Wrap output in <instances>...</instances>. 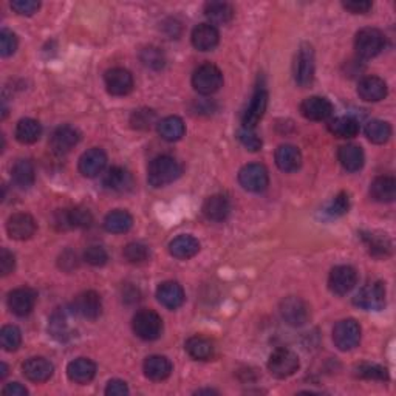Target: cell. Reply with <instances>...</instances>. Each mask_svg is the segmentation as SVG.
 I'll use <instances>...</instances> for the list:
<instances>
[{"label":"cell","instance_id":"1","mask_svg":"<svg viewBox=\"0 0 396 396\" xmlns=\"http://www.w3.org/2000/svg\"><path fill=\"white\" fill-rule=\"evenodd\" d=\"M182 175V166L175 158L169 155H159L154 158L148 169V182L154 187L171 184Z\"/></svg>","mask_w":396,"mask_h":396},{"label":"cell","instance_id":"2","mask_svg":"<svg viewBox=\"0 0 396 396\" xmlns=\"http://www.w3.org/2000/svg\"><path fill=\"white\" fill-rule=\"evenodd\" d=\"M192 86L200 95H212L223 86V74L217 65L203 64L193 72Z\"/></svg>","mask_w":396,"mask_h":396},{"label":"cell","instance_id":"3","mask_svg":"<svg viewBox=\"0 0 396 396\" xmlns=\"http://www.w3.org/2000/svg\"><path fill=\"white\" fill-rule=\"evenodd\" d=\"M386 38L377 29H363L354 39V48L363 59H372L384 50Z\"/></svg>","mask_w":396,"mask_h":396},{"label":"cell","instance_id":"4","mask_svg":"<svg viewBox=\"0 0 396 396\" xmlns=\"http://www.w3.org/2000/svg\"><path fill=\"white\" fill-rule=\"evenodd\" d=\"M132 326H134V331L138 338H141L143 340H155L163 333V319L155 311L143 310L136 312Z\"/></svg>","mask_w":396,"mask_h":396},{"label":"cell","instance_id":"5","mask_svg":"<svg viewBox=\"0 0 396 396\" xmlns=\"http://www.w3.org/2000/svg\"><path fill=\"white\" fill-rule=\"evenodd\" d=\"M268 370L279 379L293 377L299 370V358L294 351L288 349H277L271 353L268 361Z\"/></svg>","mask_w":396,"mask_h":396},{"label":"cell","instance_id":"6","mask_svg":"<svg viewBox=\"0 0 396 396\" xmlns=\"http://www.w3.org/2000/svg\"><path fill=\"white\" fill-rule=\"evenodd\" d=\"M333 342L340 351H350L361 342V325L354 319L339 321L333 328Z\"/></svg>","mask_w":396,"mask_h":396},{"label":"cell","instance_id":"7","mask_svg":"<svg viewBox=\"0 0 396 396\" xmlns=\"http://www.w3.org/2000/svg\"><path fill=\"white\" fill-rule=\"evenodd\" d=\"M239 183L249 192H263L269 184L268 171L265 166L257 163L243 166L239 172Z\"/></svg>","mask_w":396,"mask_h":396},{"label":"cell","instance_id":"8","mask_svg":"<svg viewBox=\"0 0 396 396\" xmlns=\"http://www.w3.org/2000/svg\"><path fill=\"white\" fill-rule=\"evenodd\" d=\"M294 79L301 87H308L315 79V52L310 44L299 48L294 64Z\"/></svg>","mask_w":396,"mask_h":396},{"label":"cell","instance_id":"9","mask_svg":"<svg viewBox=\"0 0 396 396\" xmlns=\"http://www.w3.org/2000/svg\"><path fill=\"white\" fill-rule=\"evenodd\" d=\"M354 303L367 311H379L386 305V285L382 282L368 283L354 297Z\"/></svg>","mask_w":396,"mask_h":396},{"label":"cell","instance_id":"10","mask_svg":"<svg viewBox=\"0 0 396 396\" xmlns=\"http://www.w3.org/2000/svg\"><path fill=\"white\" fill-rule=\"evenodd\" d=\"M280 316L291 326H302L308 322L310 308L301 297H287L280 303Z\"/></svg>","mask_w":396,"mask_h":396},{"label":"cell","instance_id":"11","mask_svg":"<svg viewBox=\"0 0 396 396\" xmlns=\"http://www.w3.org/2000/svg\"><path fill=\"white\" fill-rule=\"evenodd\" d=\"M358 273L356 269L349 265H339L331 269L328 277V287L333 293L338 296H344L356 287Z\"/></svg>","mask_w":396,"mask_h":396},{"label":"cell","instance_id":"12","mask_svg":"<svg viewBox=\"0 0 396 396\" xmlns=\"http://www.w3.org/2000/svg\"><path fill=\"white\" fill-rule=\"evenodd\" d=\"M107 92L113 96H126L134 90V76L126 68L116 67L104 76Z\"/></svg>","mask_w":396,"mask_h":396},{"label":"cell","instance_id":"13","mask_svg":"<svg viewBox=\"0 0 396 396\" xmlns=\"http://www.w3.org/2000/svg\"><path fill=\"white\" fill-rule=\"evenodd\" d=\"M36 299L38 296L34 290L29 287L16 288L8 294V308L11 310V312H15L16 316L25 317L33 311L34 305H36Z\"/></svg>","mask_w":396,"mask_h":396},{"label":"cell","instance_id":"14","mask_svg":"<svg viewBox=\"0 0 396 396\" xmlns=\"http://www.w3.org/2000/svg\"><path fill=\"white\" fill-rule=\"evenodd\" d=\"M38 225L30 214L19 212L11 215L6 223V231L8 235L15 240H29L31 239L34 232H36Z\"/></svg>","mask_w":396,"mask_h":396},{"label":"cell","instance_id":"15","mask_svg":"<svg viewBox=\"0 0 396 396\" xmlns=\"http://www.w3.org/2000/svg\"><path fill=\"white\" fill-rule=\"evenodd\" d=\"M81 140L79 130L73 126H61L53 132L50 138V148L54 154H67Z\"/></svg>","mask_w":396,"mask_h":396},{"label":"cell","instance_id":"16","mask_svg":"<svg viewBox=\"0 0 396 396\" xmlns=\"http://www.w3.org/2000/svg\"><path fill=\"white\" fill-rule=\"evenodd\" d=\"M267 106H268L267 90L257 88L254 96L251 98V102H249L248 109L245 110V113H243V127L254 129L257 124L260 122L263 115H265Z\"/></svg>","mask_w":396,"mask_h":396},{"label":"cell","instance_id":"17","mask_svg":"<svg viewBox=\"0 0 396 396\" xmlns=\"http://www.w3.org/2000/svg\"><path fill=\"white\" fill-rule=\"evenodd\" d=\"M301 113L310 121H325L333 115V106L322 96H310L301 104Z\"/></svg>","mask_w":396,"mask_h":396},{"label":"cell","instance_id":"18","mask_svg":"<svg viewBox=\"0 0 396 396\" xmlns=\"http://www.w3.org/2000/svg\"><path fill=\"white\" fill-rule=\"evenodd\" d=\"M56 223L61 229L68 228H90L93 223V215L87 207L76 206L73 209L59 211Z\"/></svg>","mask_w":396,"mask_h":396},{"label":"cell","instance_id":"19","mask_svg":"<svg viewBox=\"0 0 396 396\" xmlns=\"http://www.w3.org/2000/svg\"><path fill=\"white\" fill-rule=\"evenodd\" d=\"M74 311L86 319H98L102 312L101 296L96 291H84L74 299Z\"/></svg>","mask_w":396,"mask_h":396},{"label":"cell","instance_id":"20","mask_svg":"<svg viewBox=\"0 0 396 396\" xmlns=\"http://www.w3.org/2000/svg\"><path fill=\"white\" fill-rule=\"evenodd\" d=\"M107 164V155L106 152L98 148H93L82 154L79 158V172L84 177L93 178L104 171Z\"/></svg>","mask_w":396,"mask_h":396},{"label":"cell","instance_id":"21","mask_svg":"<svg viewBox=\"0 0 396 396\" xmlns=\"http://www.w3.org/2000/svg\"><path fill=\"white\" fill-rule=\"evenodd\" d=\"M359 98L365 102H378L387 96V84L378 76H367L358 86Z\"/></svg>","mask_w":396,"mask_h":396},{"label":"cell","instance_id":"22","mask_svg":"<svg viewBox=\"0 0 396 396\" xmlns=\"http://www.w3.org/2000/svg\"><path fill=\"white\" fill-rule=\"evenodd\" d=\"M158 302L169 310H177L184 303V290L177 282H164L157 290Z\"/></svg>","mask_w":396,"mask_h":396},{"label":"cell","instance_id":"23","mask_svg":"<svg viewBox=\"0 0 396 396\" xmlns=\"http://www.w3.org/2000/svg\"><path fill=\"white\" fill-rule=\"evenodd\" d=\"M220 34L211 24H200L192 31V45L198 52H211L219 45Z\"/></svg>","mask_w":396,"mask_h":396},{"label":"cell","instance_id":"24","mask_svg":"<svg viewBox=\"0 0 396 396\" xmlns=\"http://www.w3.org/2000/svg\"><path fill=\"white\" fill-rule=\"evenodd\" d=\"M67 374L76 384H88L96 377V364L87 358H78L68 364Z\"/></svg>","mask_w":396,"mask_h":396},{"label":"cell","instance_id":"25","mask_svg":"<svg viewBox=\"0 0 396 396\" xmlns=\"http://www.w3.org/2000/svg\"><path fill=\"white\" fill-rule=\"evenodd\" d=\"M22 370L25 378H29L30 381L45 382L53 377L54 367L50 361H47L45 358H30L24 363Z\"/></svg>","mask_w":396,"mask_h":396},{"label":"cell","instance_id":"26","mask_svg":"<svg viewBox=\"0 0 396 396\" xmlns=\"http://www.w3.org/2000/svg\"><path fill=\"white\" fill-rule=\"evenodd\" d=\"M276 164L283 172H296L302 164V154L296 145L283 144L276 150Z\"/></svg>","mask_w":396,"mask_h":396},{"label":"cell","instance_id":"27","mask_svg":"<svg viewBox=\"0 0 396 396\" xmlns=\"http://www.w3.org/2000/svg\"><path fill=\"white\" fill-rule=\"evenodd\" d=\"M370 196L379 203H392L396 197V180L390 175L374 178L370 184Z\"/></svg>","mask_w":396,"mask_h":396},{"label":"cell","instance_id":"28","mask_svg":"<svg viewBox=\"0 0 396 396\" xmlns=\"http://www.w3.org/2000/svg\"><path fill=\"white\" fill-rule=\"evenodd\" d=\"M338 159H339L340 166H342L345 171L358 172V171L363 169L365 157H364L363 149H361L359 145L345 144V145H342V148H339Z\"/></svg>","mask_w":396,"mask_h":396},{"label":"cell","instance_id":"29","mask_svg":"<svg viewBox=\"0 0 396 396\" xmlns=\"http://www.w3.org/2000/svg\"><path fill=\"white\" fill-rule=\"evenodd\" d=\"M200 251V241L192 235H178L169 243V253L180 260H187L197 255Z\"/></svg>","mask_w":396,"mask_h":396},{"label":"cell","instance_id":"30","mask_svg":"<svg viewBox=\"0 0 396 396\" xmlns=\"http://www.w3.org/2000/svg\"><path fill=\"white\" fill-rule=\"evenodd\" d=\"M172 363L166 356L154 354L144 361V374L150 381H164L171 377Z\"/></svg>","mask_w":396,"mask_h":396},{"label":"cell","instance_id":"31","mask_svg":"<svg viewBox=\"0 0 396 396\" xmlns=\"http://www.w3.org/2000/svg\"><path fill=\"white\" fill-rule=\"evenodd\" d=\"M231 212V203L225 196H212L203 203V214L207 220L223 221Z\"/></svg>","mask_w":396,"mask_h":396},{"label":"cell","instance_id":"32","mask_svg":"<svg viewBox=\"0 0 396 396\" xmlns=\"http://www.w3.org/2000/svg\"><path fill=\"white\" fill-rule=\"evenodd\" d=\"M104 186L113 192H126L130 191L132 186H134V178H132L130 172L126 169L112 168L104 175Z\"/></svg>","mask_w":396,"mask_h":396},{"label":"cell","instance_id":"33","mask_svg":"<svg viewBox=\"0 0 396 396\" xmlns=\"http://www.w3.org/2000/svg\"><path fill=\"white\" fill-rule=\"evenodd\" d=\"M13 182L20 189H30L36 180V172H34V166L30 159H19L16 164L13 166L11 171Z\"/></svg>","mask_w":396,"mask_h":396},{"label":"cell","instance_id":"34","mask_svg":"<svg viewBox=\"0 0 396 396\" xmlns=\"http://www.w3.org/2000/svg\"><path fill=\"white\" fill-rule=\"evenodd\" d=\"M186 132V126L182 118L168 116L158 122V134L164 141H178L182 140Z\"/></svg>","mask_w":396,"mask_h":396},{"label":"cell","instance_id":"35","mask_svg":"<svg viewBox=\"0 0 396 396\" xmlns=\"http://www.w3.org/2000/svg\"><path fill=\"white\" fill-rule=\"evenodd\" d=\"M205 16L211 25L229 24L234 17V8L228 2H207L205 5Z\"/></svg>","mask_w":396,"mask_h":396},{"label":"cell","instance_id":"36","mask_svg":"<svg viewBox=\"0 0 396 396\" xmlns=\"http://www.w3.org/2000/svg\"><path fill=\"white\" fill-rule=\"evenodd\" d=\"M134 226V217L122 209H116L107 214V217L104 219V228L107 232L112 234H124Z\"/></svg>","mask_w":396,"mask_h":396},{"label":"cell","instance_id":"37","mask_svg":"<svg viewBox=\"0 0 396 396\" xmlns=\"http://www.w3.org/2000/svg\"><path fill=\"white\" fill-rule=\"evenodd\" d=\"M184 349L191 358L197 361H207L212 358L214 345L205 336H192L186 340Z\"/></svg>","mask_w":396,"mask_h":396},{"label":"cell","instance_id":"38","mask_svg":"<svg viewBox=\"0 0 396 396\" xmlns=\"http://www.w3.org/2000/svg\"><path fill=\"white\" fill-rule=\"evenodd\" d=\"M328 130L338 138H354L359 134V124L351 116H339L328 122Z\"/></svg>","mask_w":396,"mask_h":396},{"label":"cell","instance_id":"39","mask_svg":"<svg viewBox=\"0 0 396 396\" xmlns=\"http://www.w3.org/2000/svg\"><path fill=\"white\" fill-rule=\"evenodd\" d=\"M40 134H42V127H40L39 121L33 120V118H24L17 122L16 127V138L19 143L22 144H33L36 143Z\"/></svg>","mask_w":396,"mask_h":396},{"label":"cell","instance_id":"40","mask_svg":"<svg viewBox=\"0 0 396 396\" xmlns=\"http://www.w3.org/2000/svg\"><path fill=\"white\" fill-rule=\"evenodd\" d=\"M365 135L374 144H384L392 136L390 124L381 120H373L367 124Z\"/></svg>","mask_w":396,"mask_h":396},{"label":"cell","instance_id":"41","mask_svg":"<svg viewBox=\"0 0 396 396\" xmlns=\"http://www.w3.org/2000/svg\"><path fill=\"white\" fill-rule=\"evenodd\" d=\"M48 330H50L53 338H56L59 340H65L68 336H70V328H68L65 311L58 310L53 312Z\"/></svg>","mask_w":396,"mask_h":396},{"label":"cell","instance_id":"42","mask_svg":"<svg viewBox=\"0 0 396 396\" xmlns=\"http://www.w3.org/2000/svg\"><path fill=\"white\" fill-rule=\"evenodd\" d=\"M0 342H2L3 350L16 351L22 344V333L15 325H5L0 331Z\"/></svg>","mask_w":396,"mask_h":396},{"label":"cell","instance_id":"43","mask_svg":"<svg viewBox=\"0 0 396 396\" xmlns=\"http://www.w3.org/2000/svg\"><path fill=\"white\" fill-rule=\"evenodd\" d=\"M356 374L359 378L364 379H373V381H387L388 372L386 367H381L378 364H361L356 367Z\"/></svg>","mask_w":396,"mask_h":396},{"label":"cell","instance_id":"44","mask_svg":"<svg viewBox=\"0 0 396 396\" xmlns=\"http://www.w3.org/2000/svg\"><path fill=\"white\" fill-rule=\"evenodd\" d=\"M124 257L130 263H143L149 259V248L143 243H129L124 248Z\"/></svg>","mask_w":396,"mask_h":396},{"label":"cell","instance_id":"45","mask_svg":"<svg viewBox=\"0 0 396 396\" xmlns=\"http://www.w3.org/2000/svg\"><path fill=\"white\" fill-rule=\"evenodd\" d=\"M350 209V197L347 192H339L338 196L331 200V203L326 207L331 217H342Z\"/></svg>","mask_w":396,"mask_h":396},{"label":"cell","instance_id":"46","mask_svg":"<svg viewBox=\"0 0 396 396\" xmlns=\"http://www.w3.org/2000/svg\"><path fill=\"white\" fill-rule=\"evenodd\" d=\"M154 122H155V113H154V110H149V109L135 110L134 115H132L130 118L132 127L138 129V130L149 129Z\"/></svg>","mask_w":396,"mask_h":396},{"label":"cell","instance_id":"47","mask_svg":"<svg viewBox=\"0 0 396 396\" xmlns=\"http://www.w3.org/2000/svg\"><path fill=\"white\" fill-rule=\"evenodd\" d=\"M141 61L144 62L145 67L154 68V70H159V68L164 67V54L155 47H149L143 50Z\"/></svg>","mask_w":396,"mask_h":396},{"label":"cell","instance_id":"48","mask_svg":"<svg viewBox=\"0 0 396 396\" xmlns=\"http://www.w3.org/2000/svg\"><path fill=\"white\" fill-rule=\"evenodd\" d=\"M237 138H239V141L243 145H245L248 150L257 152V150L262 149V140L259 138V135L255 134L254 129H246V127L239 129Z\"/></svg>","mask_w":396,"mask_h":396},{"label":"cell","instance_id":"49","mask_svg":"<svg viewBox=\"0 0 396 396\" xmlns=\"http://www.w3.org/2000/svg\"><path fill=\"white\" fill-rule=\"evenodd\" d=\"M17 50V38L16 34L10 30L0 31V54L3 58H8L15 54Z\"/></svg>","mask_w":396,"mask_h":396},{"label":"cell","instance_id":"50","mask_svg":"<svg viewBox=\"0 0 396 396\" xmlns=\"http://www.w3.org/2000/svg\"><path fill=\"white\" fill-rule=\"evenodd\" d=\"M84 259L87 263L93 267H104L109 260V255L102 246H90L87 248Z\"/></svg>","mask_w":396,"mask_h":396},{"label":"cell","instance_id":"51","mask_svg":"<svg viewBox=\"0 0 396 396\" xmlns=\"http://www.w3.org/2000/svg\"><path fill=\"white\" fill-rule=\"evenodd\" d=\"M11 8L20 16H33L40 8V3L36 0H15L11 2Z\"/></svg>","mask_w":396,"mask_h":396},{"label":"cell","instance_id":"52","mask_svg":"<svg viewBox=\"0 0 396 396\" xmlns=\"http://www.w3.org/2000/svg\"><path fill=\"white\" fill-rule=\"evenodd\" d=\"M342 6L353 15H365L372 10V2H368V0H349V2H342Z\"/></svg>","mask_w":396,"mask_h":396},{"label":"cell","instance_id":"53","mask_svg":"<svg viewBox=\"0 0 396 396\" xmlns=\"http://www.w3.org/2000/svg\"><path fill=\"white\" fill-rule=\"evenodd\" d=\"M16 267V259L15 255H13L8 249H2L0 251V271H2V276H8L10 273L15 271Z\"/></svg>","mask_w":396,"mask_h":396},{"label":"cell","instance_id":"54","mask_svg":"<svg viewBox=\"0 0 396 396\" xmlns=\"http://www.w3.org/2000/svg\"><path fill=\"white\" fill-rule=\"evenodd\" d=\"M106 395L109 396H122L129 395V387L124 381L121 379H112L106 387Z\"/></svg>","mask_w":396,"mask_h":396},{"label":"cell","instance_id":"55","mask_svg":"<svg viewBox=\"0 0 396 396\" xmlns=\"http://www.w3.org/2000/svg\"><path fill=\"white\" fill-rule=\"evenodd\" d=\"M368 240H370V251L373 253V254H381V255H386V251L388 248H390V243H388V240L384 237H379V239H377V237H368Z\"/></svg>","mask_w":396,"mask_h":396},{"label":"cell","instance_id":"56","mask_svg":"<svg viewBox=\"0 0 396 396\" xmlns=\"http://www.w3.org/2000/svg\"><path fill=\"white\" fill-rule=\"evenodd\" d=\"M3 395H10V396H26L29 395V390L19 382H11V384H6V387L3 388Z\"/></svg>","mask_w":396,"mask_h":396},{"label":"cell","instance_id":"57","mask_svg":"<svg viewBox=\"0 0 396 396\" xmlns=\"http://www.w3.org/2000/svg\"><path fill=\"white\" fill-rule=\"evenodd\" d=\"M6 377V365L2 364V374H0V378H5Z\"/></svg>","mask_w":396,"mask_h":396}]
</instances>
